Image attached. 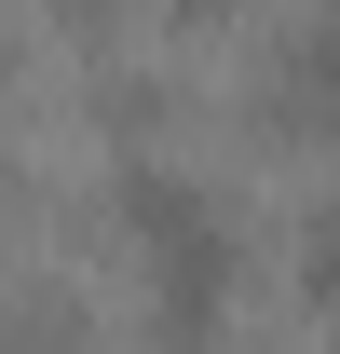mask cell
I'll return each instance as SVG.
<instances>
[{
    "mask_svg": "<svg viewBox=\"0 0 340 354\" xmlns=\"http://www.w3.org/2000/svg\"><path fill=\"white\" fill-rule=\"evenodd\" d=\"M123 232H136V259H150V300H164V327H191L205 341L218 300H232V205L218 191H191L177 164H123Z\"/></svg>",
    "mask_w": 340,
    "mask_h": 354,
    "instance_id": "cell-1",
    "label": "cell"
},
{
    "mask_svg": "<svg viewBox=\"0 0 340 354\" xmlns=\"http://www.w3.org/2000/svg\"><path fill=\"white\" fill-rule=\"evenodd\" d=\"M286 123L299 136H340V14L286 41Z\"/></svg>",
    "mask_w": 340,
    "mask_h": 354,
    "instance_id": "cell-2",
    "label": "cell"
},
{
    "mask_svg": "<svg viewBox=\"0 0 340 354\" xmlns=\"http://www.w3.org/2000/svg\"><path fill=\"white\" fill-rule=\"evenodd\" d=\"M313 300H340V218L313 232Z\"/></svg>",
    "mask_w": 340,
    "mask_h": 354,
    "instance_id": "cell-3",
    "label": "cell"
},
{
    "mask_svg": "<svg viewBox=\"0 0 340 354\" xmlns=\"http://www.w3.org/2000/svg\"><path fill=\"white\" fill-rule=\"evenodd\" d=\"M164 14H177V28H218V14H232V0H164Z\"/></svg>",
    "mask_w": 340,
    "mask_h": 354,
    "instance_id": "cell-4",
    "label": "cell"
},
{
    "mask_svg": "<svg viewBox=\"0 0 340 354\" xmlns=\"http://www.w3.org/2000/svg\"><path fill=\"white\" fill-rule=\"evenodd\" d=\"M55 14H109V0H55Z\"/></svg>",
    "mask_w": 340,
    "mask_h": 354,
    "instance_id": "cell-5",
    "label": "cell"
}]
</instances>
